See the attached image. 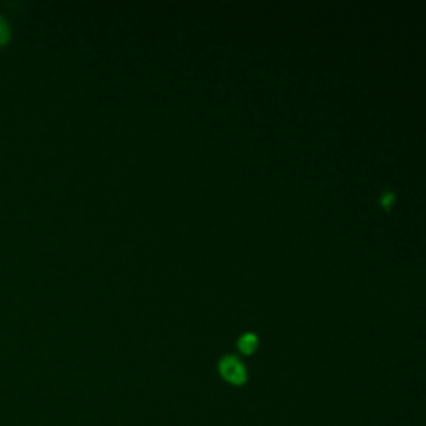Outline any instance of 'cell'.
I'll list each match as a JSON object with an SVG mask.
<instances>
[{"instance_id":"cell-1","label":"cell","mask_w":426,"mask_h":426,"mask_svg":"<svg viewBox=\"0 0 426 426\" xmlns=\"http://www.w3.org/2000/svg\"><path fill=\"white\" fill-rule=\"evenodd\" d=\"M218 372H220V375L224 376L225 381H228V383L232 385L240 386L246 381V370L237 356L230 355L222 358L220 365H218Z\"/></svg>"},{"instance_id":"cell-2","label":"cell","mask_w":426,"mask_h":426,"mask_svg":"<svg viewBox=\"0 0 426 426\" xmlns=\"http://www.w3.org/2000/svg\"><path fill=\"white\" fill-rule=\"evenodd\" d=\"M258 346V338L253 335V333H245V335L240 337L238 340V348L240 352H244L245 355H252V353L257 350Z\"/></svg>"},{"instance_id":"cell-3","label":"cell","mask_w":426,"mask_h":426,"mask_svg":"<svg viewBox=\"0 0 426 426\" xmlns=\"http://www.w3.org/2000/svg\"><path fill=\"white\" fill-rule=\"evenodd\" d=\"M9 37V29H7V23L0 19V43H3Z\"/></svg>"},{"instance_id":"cell-4","label":"cell","mask_w":426,"mask_h":426,"mask_svg":"<svg viewBox=\"0 0 426 426\" xmlns=\"http://www.w3.org/2000/svg\"><path fill=\"white\" fill-rule=\"evenodd\" d=\"M393 202H395V195L393 193H385L383 197H381V203H383L385 209H390V206L393 205Z\"/></svg>"}]
</instances>
